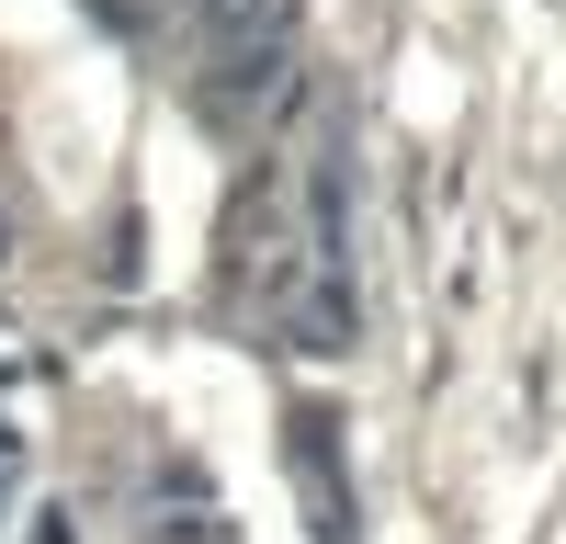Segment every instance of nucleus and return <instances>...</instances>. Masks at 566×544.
Returning a JSON list of instances; mask_svg holds the SVG:
<instances>
[{
  "mask_svg": "<svg viewBox=\"0 0 566 544\" xmlns=\"http://www.w3.org/2000/svg\"><path fill=\"white\" fill-rule=\"evenodd\" d=\"M205 34H216V57H239V45H283L295 34V0H193Z\"/></svg>",
  "mask_w": 566,
  "mask_h": 544,
  "instance_id": "nucleus-1",
  "label": "nucleus"
}]
</instances>
